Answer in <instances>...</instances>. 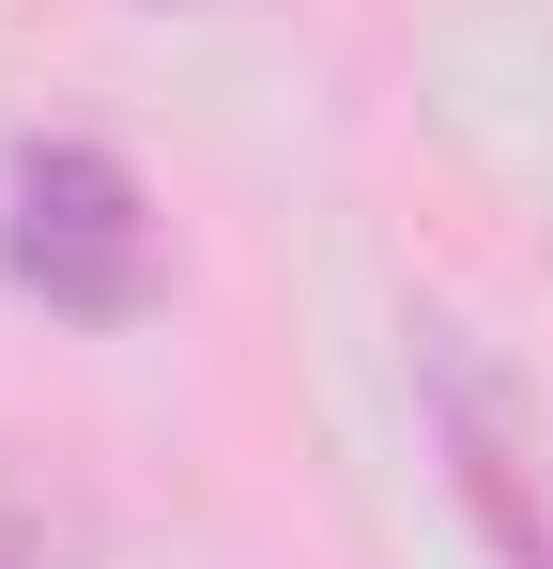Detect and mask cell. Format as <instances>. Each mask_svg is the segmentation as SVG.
Returning <instances> with one entry per match:
<instances>
[{"label":"cell","mask_w":553,"mask_h":569,"mask_svg":"<svg viewBox=\"0 0 553 569\" xmlns=\"http://www.w3.org/2000/svg\"><path fill=\"white\" fill-rule=\"evenodd\" d=\"M0 278L31 292L47 323H139L170 262H154V200L108 139H16L0 154Z\"/></svg>","instance_id":"6da1fadb"},{"label":"cell","mask_w":553,"mask_h":569,"mask_svg":"<svg viewBox=\"0 0 553 569\" xmlns=\"http://www.w3.org/2000/svg\"><path fill=\"white\" fill-rule=\"evenodd\" d=\"M415 385H431V431H446V477L476 508V539L507 569H553V477H539V431H523V385L492 370L461 323L415 339Z\"/></svg>","instance_id":"7a4b0ae2"},{"label":"cell","mask_w":553,"mask_h":569,"mask_svg":"<svg viewBox=\"0 0 553 569\" xmlns=\"http://www.w3.org/2000/svg\"><path fill=\"white\" fill-rule=\"evenodd\" d=\"M0 569H47V539H31V523H16V508H0Z\"/></svg>","instance_id":"3957f363"}]
</instances>
